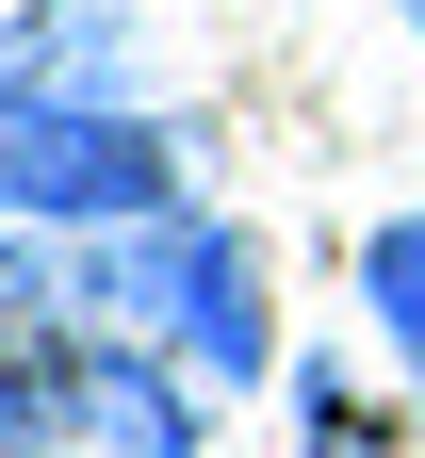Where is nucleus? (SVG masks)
Wrapping results in <instances>:
<instances>
[{
  "mask_svg": "<svg viewBox=\"0 0 425 458\" xmlns=\"http://www.w3.org/2000/svg\"><path fill=\"white\" fill-rule=\"evenodd\" d=\"M393 17H409V33H425V0H393Z\"/></svg>",
  "mask_w": 425,
  "mask_h": 458,
  "instance_id": "nucleus-8",
  "label": "nucleus"
},
{
  "mask_svg": "<svg viewBox=\"0 0 425 458\" xmlns=\"http://www.w3.org/2000/svg\"><path fill=\"white\" fill-rule=\"evenodd\" d=\"M33 410H49V442H98V458H197V442H213L197 377H180L148 327H115V344H82V360H49Z\"/></svg>",
  "mask_w": 425,
  "mask_h": 458,
  "instance_id": "nucleus-4",
  "label": "nucleus"
},
{
  "mask_svg": "<svg viewBox=\"0 0 425 458\" xmlns=\"http://www.w3.org/2000/svg\"><path fill=\"white\" fill-rule=\"evenodd\" d=\"M148 213H180V131L148 98L0 114V229H148Z\"/></svg>",
  "mask_w": 425,
  "mask_h": 458,
  "instance_id": "nucleus-2",
  "label": "nucleus"
},
{
  "mask_svg": "<svg viewBox=\"0 0 425 458\" xmlns=\"http://www.w3.org/2000/svg\"><path fill=\"white\" fill-rule=\"evenodd\" d=\"M294 458H393V410L344 393V360H311L294 377Z\"/></svg>",
  "mask_w": 425,
  "mask_h": 458,
  "instance_id": "nucleus-7",
  "label": "nucleus"
},
{
  "mask_svg": "<svg viewBox=\"0 0 425 458\" xmlns=\"http://www.w3.org/2000/svg\"><path fill=\"white\" fill-rule=\"evenodd\" d=\"M132 98V17L115 0H17L0 17V114H98Z\"/></svg>",
  "mask_w": 425,
  "mask_h": 458,
  "instance_id": "nucleus-5",
  "label": "nucleus"
},
{
  "mask_svg": "<svg viewBox=\"0 0 425 458\" xmlns=\"http://www.w3.org/2000/svg\"><path fill=\"white\" fill-rule=\"evenodd\" d=\"M115 262H132V327L164 344L180 377H213V393H262L278 377V311H262V246L229 213H148V229H115Z\"/></svg>",
  "mask_w": 425,
  "mask_h": 458,
  "instance_id": "nucleus-1",
  "label": "nucleus"
},
{
  "mask_svg": "<svg viewBox=\"0 0 425 458\" xmlns=\"http://www.w3.org/2000/svg\"><path fill=\"white\" fill-rule=\"evenodd\" d=\"M132 327V262H115V229H0V377H49L82 360V344Z\"/></svg>",
  "mask_w": 425,
  "mask_h": 458,
  "instance_id": "nucleus-3",
  "label": "nucleus"
},
{
  "mask_svg": "<svg viewBox=\"0 0 425 458\" xmlns=\"http://www.w3.org/2000/svg\"><path fill=\"white\" fill-rule=\"evenodd\" d=\"M360 311H377V344H393L409 393H425V213H393L377 246H360Z\"/></svg>",
  "mask_w": 425,
  "mask_h": 458,
  "instance_id": "nucleus-6",
  "label": "nucleus"
}]
</instances>
